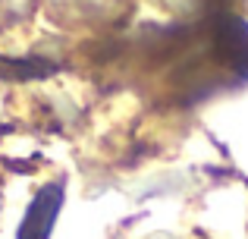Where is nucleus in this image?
<instances>
[{
    "label": "nucleus",
    "instance_id": "1",
    "mask_svg": "<svg viewBox=\"0 0 248 239\" xmlns=\"http://www.w3.org/2000/svg\"><path fill=\"white\" fill-rule=\"evenodd\" d=\"M63 208V186L47 183L38 189V195L31 198V205L25 208L22 227H19V239H47L54 230V221Z\"/></svg>",
    "mask_w": 248,
    "mask_h": 239
},
{
    "label": "nucleus",
    "instance_id": "2",
    "mask_svg": "<svg viewBox=\"0 0 248 239\" xmlns=\"http://www.w3.org/2000/svg\"><path fill=\"white\" fill-rule=\"evenodd\" d=\"M54 63L47 60H10V57H0V79H44V76L54 73Z\"/></svg>",
    "mask_w": 248,
    "mask_h": 239
}]
</instances>
